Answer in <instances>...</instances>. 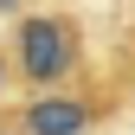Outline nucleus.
<instances>
[{
	"mask_svg": "<svg viewBox=\"0 0 135 135\" xmlns=\"http://www.w3.org/2000/svg\"><path fill=\"white\" fill-rule=\"evenodd\" d=\"M13 7H20V0H0V13H13Z\"/></svg>",
	"mask_w": 135,
	"mask_h": 135,
	"instance_id": "3",
	"label": "nucleus"
},
{
	"mask_svg": "<svg viewBox=\"0 0 135 135\" xmlns=\"http://www.w3.org/2000/svg\"><path fill=\"white\" fill-rule=\"evenodd\" d=\"M84 129H90V103L77 97H45L20 116V135H84Z\"/></svg>",
	"mask_w": 135,
	"mask_h": 135,
	"instance_id": "2",
	"label": "nucleus"
},
{
	"mask_svg": "<svg viewBox=\"0 0 135 135\" xmlns=\"http://www.w3.org/2000/svg\"><path fill=\"white\" fill-rule=\"evenodd\" d=\"M77 64V32L64 20H26L20 26V71L32 84H52Z\"/></svg>",
	"mask_w": 135,
	"mask_h": 135,
	"instance_id": "1",
	"label": "nucleus"
}]
</instances>
